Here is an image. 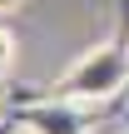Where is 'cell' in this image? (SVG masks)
<instances>
[{
    "label": "cell",
    "instance_id": "obj_3",
    "mask_svg": "<svg viewBox=\"0 0 129 134\" xmlns=\"http://www.w3.org/2000/svg\"><path fill=\"white\" fill-rule=\"evenodd\" d=\"M10 60H15V35H10V30H0V75L10 70Z\"/></svg>",
    "mask_w": 129,
    "mask_h": 134
},
{
    "label": "cell",
    "instance_id": "obj_1",
    "mask_svg": "<svg viewBox=\"0 0 129 134\" xmlns=\"http://www.w3.org/2000/svg\"><path fill=\"white\" fill-rule=\"evenodd\" d=\"M124 85H129V35H124V25H119L104 45H94L89 55H80L50 85V94L75 99V104H99V99H114Z\"/></svg>",
    "mask_w": 129,
    "mask_h": 134
},
{
    "label": "cell",
    "instance_id": "obj_4",
    "mask_svg": "<svg viewBox=\"0 0 129 134\" xmlns=\"http://www.w3.org/2000/svg\"><path fill=\"white\" fill-rule=\"evenodd\" d=\"M20 10V0H0V15H15Z\"/></svg>",
    "mask_w": 129,
    "mask_h": 134
},
{
    "label": "cell",
    "instance_id": "obj_2",
    "mask_svg": "<svg viewBox=\"0 0 129 134\" xmlns=\"http://www.w3.org/2000/svg\"><path fill=\"white\" fill-rule=\"evenodd\" d=\"M20 124L30 134H85V114L75 109V99H60L50 94L45 104H30L20 109Z\"/></svg>",
    "mask_w": 129,
    "mask_h": 134
}]
</instances>
